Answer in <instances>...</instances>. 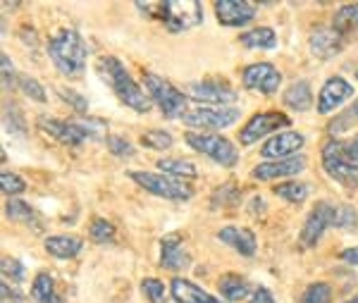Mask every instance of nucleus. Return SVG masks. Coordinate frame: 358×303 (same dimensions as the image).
<instances>
[{
  "label": "nucleus",
  "instance_id": "nucleus-38",
  "mask_svg": "<svg viewBox=\"0 0 358 303\" xmlns=\"http://www.w3.org/2000/svg\"><path fill=\"white\" fill-rule=\"evenodd\" d=\"M60 98H62V101H67L69 106L77 110L79 115H86V113H89V103H86V98L79 96V93L74 91V89H60Z\"/></svg>",
  "mask_w": 358,
  "mask_h": 303
},
{
  "label": "nucleus",
  "instance_id": "nucleus-22",
  "mask_svg": "<svg viewBox=\"0 0 358 303\" xmlns=\"http://www.w3.org/2000/svg\"><path fill=\"white\" fill-rule=\"evenodd\" d=\"M45 251L55 258H74V255L82 251L84 241L79 237H72V234H55V237H48L45 239Z\"/></svg>",
  "mask_w": 358,
  "mask_h": 303
},
{
  "label": "nucleus",
  "instance_id": "nucleus-14",
  "mask_svg": "<svg viewBox=\"0 0 358 303\" xmlns=\"http://www.w3.org/2000/svg\"><path fill=\"white\" fill-rule=\"evenodd\" d=\"M303 143H306L303 134L282 132L270 139V141H265L261 153H263V158H268V160H289V158H296L299 150L303 148Z\"/></svg>",
  "mask_w": 358,
  "mask_h": 303
},
{
  "label": "nucleus",
  "instance_id": "nucleus-35",
  "mask_svg": "<svg viewBox=\"0 0 358 303\" xmlns=\"http://www.w3.org/2000/svg\"><path fill=\"white\" fill-rule=\"evenodd\" d=\"M0 184H3V194L8 196H20L27 189V182L15 172H3L0 174Z\"/></svg>",
  "mask_w": 358,
  "mask_h": 303
},
{
  "label": "nucleus",
  "instance_id": "nucleus-7",
  "mask_svg": "<svg viewBox=\"0 0 358 303\" xmlns=\"http://www.w3.org/2000/svg\"><path fill=\"white\" fill-rule=\"evenodd\" d=\"M129 177L148 194L167 198V201H189L194 196L192 186H187L182 179H172L170 174L163 172H129Z\"/></svg>",
  "mask_w": 358,
  "mask_h": 303
},
{
  "label": "nucleus",
  "instance_id": "nucleus-27",
  "mask_svg": "<svg viewBox=\"0 0 358 303\" xmlns=\"http://www.w3.org/2000/svg\"><path fill=\"white\" fill-rule=\"evenodd\" d=\"M31 296L38 303H62L60 296H57V291H55L53 277H50L48 272L36 275V279H34V284H31Z\"/></svg>",
  "mask_w": 358,
  "mask_h": 303
},
{
  "label": "nucleus",
  "instance_id": "nucleus-25",
  "mask_svg": "<svg viewBox=\"0 0 358 303\" xmlns=\"http://www.w3.org/2000/svg\"><path fill=\"white\" fill-rule=\"evenodd\" d=\"M241 45L246 48H275L277 45V36L270 27H258V29H251V31L241 34Z\"/></svg>",
  "mask_w": 358,
  "mask_h": 303
},
{
  "label": "nucleus",
  "instance_id": "nucleus-2",
  "mask_svg": "<svg viewBox=\"0 0 358 303\" xmlns=\"http://www.w3.org/2000/svg\"><path fill=\"white\" fill-rule=\"evenodd\" d=\"M136 8L148 17H155L170 31H187L203 22V5L196 0H167V3H136Z\"/></svg>",
  "mask_w": 358,
  "mask_h": 303
},
{
  "label": "nucleus",
  "instance_id": "nucleus-33",
  "mask_svg": "<svg viewBox=\"0 0 358 303\" xmlns=\"http://www.w3.org/2000/svg\"><path fill=\"white\" fill-rule=\"evenodd\" d=\"M141 143L151 150H165L172 146V136L163 129H151V132L141 134Z\"/></svg>",
  "mask_w": 358,
  "mask_h": 303
},
{
  "label": "nucleus",
  "instance_id": "nucleus-6",
  "mask_svg": "<svg viewBox=\"0 0 358 303\" xmlns=\"http://www.w3.org/2000/svg\"><path fill=\"white\" fill-rule=\"evenodd\" d=\"M94 127H103V122H65V120H53V118H38V129L50 134L53 139H57L65 146H82L84 139H94L101 136V132Z\"/></svg>",
  "mask_w": 358,
  "mask_h": 303
},
{
  "label": "nucleus",
  "instance_id": "nucleus-15",
  "mask_svg": "<svg viewBox=\"0 0 358 303\" xmlns=\"http://www.w3.org/2000/svg\"><path fill=\"white\" fill-rule=\"evenodd\" d=\"M215 15L222 27H244L256 17V5L246 0H217Z\"/></svg>",
  "mask_w": 358,
  "mask_h": 303
},
{
  "label": "nucleus",
  "instance_id": "nucleus-18",
  "mask_svg": "<svg viewBox=\"0 0 358 303\" xmlns=\"http://www.w3.org/2000/svg\"><path fill=\"white\" fill-rule=\"evenodd\" d=\"M306 170V158L303 155H296V158L289 160H268L256 165L253 170V177L261 179V182H270V179H282V177H294V174Z\"/></svg>",
  "mask_w": 358,
  "mask_h": 303
},
{
  "label": "nucleus",
  "instance_id": "nucleus-29",
  "mask_svg": "<svg viewBox=\"0 0 358 303\" xmlns=\"http://www.w3.org/2000/svg\"><path fill=\"white\" fill-rule=\"evenodd\" d=\"M275 196L285 198L289 203H303L308 198V184L303 182H282L275 186Z\"/></svg>",
  "mask_w": 358,
  "mask_h": 303
},
{
  "label": "nucleus",
  "instance_id": "nucleus-45",
  "mask_svg": "<svg viewBox=\"0 0 358 303\" xmlns=\"http://www.w3.org/2000/svg\"><path fill=\"white\" fill-rule=\"evenodd\" d=\"M342 260L344 263H351V265H358V246H354V248H346V251H342Z\"/></svg>",
  "mask_w": 358,
  "mask_h": 303
},
{
  "label": "nucleus",
  "instance_id": "nucleus-46",
  "mask_svg": "<svg viewBox=\"0 0 358 303\" xmlns=\"http://www.w3.org/2000/svg\"><path fill=\"white\" fill-rule=\"evenodd\" d=\"M346 303H358V294L354 296V299H349V301H346Z\"/></svg>",
  "mask_w": 358,
  "mask_h": 303
},
{
  "label": "nucleus",
  "instance_id": "nucleus-9",
  "mask_svg": "<svg viewBox=\"0 0 358 303\" xmlns=\"http://www.w3.org/2000/svg\"><path fill=\"white\" fill-rule=\"evenodd\" d=\"M239 120V110L234 108H196L189 110L182 122L192 129H224Z\"/></svg>",
  "mask_w": 358,
  "mask_h": 303
},
{
  "label": "nucleus",
  "instance_id": "nucleus-31",
  "mask_svg": "<svg viewBox=\"0 0 358 303\" xmlns=\"http://www.w3.org/2000/svg\"><path fill=\"white\" fill-rule=\"evenodd\" d=\"M5 213H8L10 220H15V223H24V225H29L31 220H38L36 211H34V208L24 201H8Z\"/></svg>",
  "mask_w": 358,
  "mask_h": 303
},
{
  "label": "nucleus",
  "instance_id": "nucleus-4",
  "mask_svg": "<svg viewBox=\"0 0 358 303\" xmlns=\"http://www.w3.org/2000/svg\"><path fill=\"white\" fill-rule=\"evenodd\" d=\"M143 86L148 91V98L160 108V113L167 120L184 118L187 115V96L179 89H175L167 79L158 77L153 72H143Z\"/></svg>",
  "mask_w": 358,
  "mask_h": 303
},
{
  "label": "nucleus",
  "instance_id": "nucleus-40",
  "mask_svg": "<svg viewBox=\"0 0 358 303\" xmlns=\"http://www.w3.org/2000/svg\"><path fill=\"white\" fill-rule=\"evenodd\" d=\"M356 120H358V101L349 108V113H346L344 118H339L337 122H332V125H330V132H332V134H334V132H344L342 127H349L351 122H356Z\"/></svg>",
  "mask_w": 358,
  "mask_h": 303
},
{
  "label": "nucleus",
  "instance_id": "nucleus-20",
  "mask_svg": "<svg viewBox=\"0 0 358 303\" xmlns=\"http://www.w3.org/2000/svg\"><path fill=\"white\" fill-rule=\"evenodd\" d=\"M217 239L227 246H232L234 251H239L241 255H253L258 248L256 244V234L246 227H224V230L217 232Z\"/></svg>",
  "mask_w": 358,
  "mask_h": 303
},
{
  "label": "nucleus",
  "instance_id": "nucleus-26",
  "mask_svg": "<svg viewBox=\"0 0 358 303\" xmlns=\"http://www.w3.org/2000/svg\"><path fill=\"white\" fill-rule=\"evenodd\" d=\"M332 29L342 34V36H346L349 31H356V29H358V3L342 5V8L334 13Z\"/></svg>",
  "mask_w": 358,
  "mask_h": 303
},
{
  "label": "nucleus",
  "instance_id": "nucleus-19",
  "mask_svg": "<svg viewBox=\"0 0 358 303\" xmlns=\"http://www.w3.org/2000/svg\"><path fill=\"white\" fill-rule=\"evenodd\" d=\"M308 43H310V53L315 57L327 60V57H334L342 50L344 36L339 31H334V29H315V31L310 34Z\"/></svg>",
  "mask_w": 358,
  "mask_h": 303
},
{
  "label": "nucleus",
  "instance_id": "nucleus-16",
  "mask_svg": "<svg viewBox=\"0 0 358 303\" xmlns=\"http://www.w3.org/2000/svg\"><path fill=\"white\" fill-rule=\"evenodd\" d=\"M351 96H354V89H351V84L346 79L342 77L327 79L320 89V98H317V113L320 115L332 113V110H337L344 101H349Z\"/></svg>",
  "mask_w": 358,
  "mask_h": 303
},
{
  "label": "nucleus",
  "instance_id": "nucleus-41",
  "mask_svg": "<svg viewBox=\"0 0 358 303\" xmlns=\"http://www.w3.org/2000/svg\"><path fill=\"white\" fill-rule=\"evenodd\" d=\"M358 220L356 211L351 206H339V220H337V227H354Z\"/></svg>",
  "mask_w": 358,
  "mask_h": 303
},
{
  "label": "nucleus",
  "instance_id": "nucleus-30",
  "mask_svg": "<svg viewBox=\"0 0 358 303\" xmlns=\"http://www.w3.org/2000/svg\"><path fill=\"white\" fill-rule=\"evenodd\" d=\"M301 303H332V287L325 282L308 284L301 296Z\"/></svg>",
  "mask_w": 358,
  "mask_h": 303
},
{
  "label": "nucleus",
  "instance_id": "nucleus-28",
  "mask_svg": "<svg viewBox=\"0 0 358 303\" xmlns=\"http://www.w3.org/2000/svg\"><path fill=\"white\" fill-rule=\"evenodd\" d=\"M158 167L163 170V174H175V177H187V179L199 177V170H196V165L192 160L163 158V160H158Z\"/></svg>",
  "mask_w": 358,
  "mask_h": 303
},
{
  "label": "nucleus",
  "instance_id": "nucleus-8",
  "mask_svg": "<svg viewBox=\"0 0 358 303\" xmlns=\"http://www.w3.org/2000/svg\"><path fill=\"white\" fill-rule=\"evenodd\" d=\"M187 143L192 146L194 150H199V153L208 155L213 162H217V165L222 167H234L236 162H239V153H236V148L232 146L229 139L220 136V134H199V132H189L187 136Z\"/></svg>",
  "mask_w": 358,
  "mask_h": 303
},
{
  "label": "nucleus",
  "instance_id": "nucleus-24",
  "mask_svg": "<svg viewBox=\"0 0 358 303\" xmlns=\"http://www.w3.org/2000/svg\"><path fill=\"white\" fill-rule=\"evenodd\" d=\"M217 289H220V294H222L224 301L234 303V301L246 299L248 282H246L244 277H239V275H222L220 282H217Z\"/></svg>",
  "mask_w": 358,
  "mask_h": 303
},
{
  "label": "nucleus",
  "instance_id": "nucleus-47",
  "mask_svg": "<svg viewBox=\"0 0 358 303\" xmlns=\"http://www.w3.org/2000/svg\"><path fill=\"white\" fill-rule=\"evenodd\" d=\"M356 79H358V69H356Z\"/></svg>",
  "mask_w": 358,
  "mask_h": 303
},
{
  "label": "nucleus",
  "instance_id": "nucleus-37",
  "mask_svg": "<svg viewBox=\"0 0 358 303\" xmlns=\"http://www.w3.org/2000/svg\"><path fill=\"white\" fill-rule=\"evenodd\" d=\"M17 84H20V89L24 91L29 98H34V101H38V103H43V101H45V91H43V86L38 84L36 79H31V77H20V79H17Z\"/></svg>",
  "mask_w": 358,
  "mask_h": 303
},
{
  "label": "nucleus",
  "instance_id": "nucleus-32",
  "mask_svg": "<svg viewBox=\"0 0 358 303\" xmlns=\"http://www.w3.org/2000/svg\"><path fill=\"white\" fill-rule=\"evenodd\" d=\"M89 237L96 244H110L115 239V227L103 218H96L89 227Z\"/></svg>",
  "mask_w": 358,
  "mask_h": 303
},
{
  "label": "nucleus",
  "instance_id": "nucleus-5",
  "mask_svg": "<svg viewBox=\"0 0 358 303\" xmlns=\"http://www.w3.org/2000/svg\"><path fill=\"white\" fill-rule=\"evenodd\" d=\"M322 167L344 189L349 191L358 189V165L354 160H349V155L344 153V143L339 141L325 143V148H322Z\"/></svg>",
  "mask_w": 358,
  "mask_h": 303
},
{
  "label": "nucleus",
  "instance_id": "nucleus-34",
  "mask_svg": "<svg viewBox=\"0 0 358 303\" xmlns=\"http://www.w3.org/2000/svg\"><path fill=\"white\" fill-rule=\"evenodd\" d=\"M141 291L151 303H165V284L155 277L141 279Z\"/></svg>",
  "mask_w": 358,
  "mask_h": 303
},
{
  "label": "nucleus",
  "instance_id": "nucleus-1",
  "mask_svg": "<svg viewBox=\"0 0 358 303\" xmlns=\"http://www.w3.org/2000/svg\"><path fill=\"white\" fill-rule=\"evenodd\" d=\"M98 74H101V79L110 86L115 91V96H117L124 106H129L131 110H136V113H148V110H151L153 101L148 98V93L131 79V74L127 72V67L117 57H113V55L101 57V60H98Z\"/></svg>",
  "mask_w": 358,
  "mask_h": 303
},
{
  "label": "nucleus",
  "instance_id": "nucleus-36",
  "mask_svg": "<svg viewBox=\"0 0 358 303\" xmlns=\"http://www.w3.org/2000/svg\"><path fill=\"white\" fill-rule=\"evenodd\" d=\"M3 277H5V282H22L24 279V265L20 263L17 258H3Z\"/></svg>",
  "mask_w": 358,
  "mask_h": 303
},
{
  "label": "nucleus",
  "instance_id": "nucleus-21",
  "mask_svg": "<svg viewBox=\"0 0 358 303\" xmlns=\"http://www.w3.org/2000/svg\"><path fill=\"white\" fill-rule=\"evenodd\" d=\"M170 291H172V299H175L177 303H222V301L213 299L208 291L196 287L194 282H189V279H184V277L172 279Z\"/></svg>",
  "mask_w": 358,
  "mask_h": 303
},
{
  "label": "nucleus",
  "instance_id": "nucleus-3",
  "mask_svg": "<svg viewBox=\"0 0 358 303\" xmlns=\"http://www.w3.org/2000/svg\"><path fill=\"white\" fill-rule=\"evenodd\" d=\"M48 55L65 77H82L86 69V43L74 29H62L48 41Z\"/></svg>",
  "mask_w": 358,
  "mask_h": 303
},
{
  "label": "nucleus",
  "instance_id": "nucleus-10",
  "mask_svg": "<svg viewBox=\"0 0 358 303\" xmlns=\"http://www.w3.org/2000/svg\"><path fill=\"white\" fill-rule=\"evenodd\" d=\"M339 220V206H332L327 201H320L306 218L303 232H301V244L303 246H315L317 239L325 234L327 227L337 225Z\"/></svg>",
  "mask_w": 358,
  "mask_h": 303
},
{
  "label": "nucleus",
  "instance_id": "nucleus-42",
  "mask_svg": "<svg viewBox=\"0 0 358 303\" xmlns=\"http://www.w3.org/2000/svg\"><path fill=\"white\" fill-rule=\"evenodd\" d=\"M0 60H3V86H5V89H13V79H15L13 62H10L8 55H3Z\"/></svg>",
  "mask_w": 358,
  "mask_h": 303
},
{
  "label": "nucleus",
  "instance_id": "nucleus-12",
  "mask_svg": "<svg viewBox=\"0 0 358 303\" xmlns=\"http://www.w3.org/2000/svg\"><path fill=\"white\" fill-rule=\"evenodd\" d=\"M187 96L199 103H210V106H227V103H234L239 98L232 86L222 79L194 81V84L187 86Z\"/></svg>",
  "mask_w": 358,
  "mask_h": 303
},
{
  "label": "nucleus",
  "instance_id": "nucleus-39",
  "mask_svg": "<svg viewBox=\"0 0 358 303\" xmlns=\"http://www.w3.org/2000/svg\"><path fill=\"white\" fill-rule=\"evenodd\" d=\"M108 148H110V153L120 155V158H131L134 155V148H131L129 141H124L122 136H108Z\"/></svg>",
  "mask_w": 358,
  "mask_h": 303
},
{
  "label": "nucleus",
  "instance_id": "nucleus-11",
  "mask_svg": "<svg viewBox=\"0 0 358 303\" xmlns=\"http://www.w3.org/2000/svg\"><path fill=\"white\" fill-rule=\"evenodd\" d=\"M292 120L285 113H258L244 125V129L239 132V143L241 146H251L256 141H261L263 136L273 134L275 129L282 127H289Z\"/></svg>",
  "mask_w": 358,
  "mask_h": 303
},
{
  "label": "nucleus",
  "instance_id": "nucleus-23",
  "mask_svg": "<svg viewBox=\"0 0 358 303\" xmlns=\"http://www.w3.org/2000/svg\"><path fill=\"white\" fill-rule=\"evenodd\" d=\"M285 106H289L292 110H299V113H306L313 106V91H310V84L306 79H299L289 84V89L285 91Z\"/></svg>",
  "mask_w": 358,
  "mask_h": 303
},
{
  "label": "nucleus",
  "instance_id": "nucleus-44",
  "mask_svg": "<svg viewBox=\"0 0 358 303\" xmlns=\"http://www.w3.org/2000/svg\"><path fill=\"white\" fill-rule=\"evenodd\" d=\"M344 153L349 155V160H354L358 165V136L351 139L349 143H344Z\"/></svg>",
  "mask_w": 358,
  "mask_h": 303
},
{
  "label": "nucleus",
  "instance_id": "nucleus-17",
  "mask_svg": "<svg viewBox=\"0 0 358 303\" xmlns=\"http://www.w3.org/2000/svg\"><path fill=\"white\" fill-rule=\"evenodd\" d=\"M160 265L172 272L187 270V267L192 265V255L184 248V241L179 234L163 237V241H160Z\"/></svg>",
  "mask_w": 358,
  "mask_h": 303
},
{
  "label": "nucleus",
  "instance_id": "nucleus-43",
  "mask_svg": "<svg viewBox=\"0 0 358 303\" xmlns=\"http://www.w3.org/2000/svg\"><path fill=\"white\" fill-rule=\"evenodd\" d=\"M251 303H275V299H273V294H270V291L265 289V287H258L256 291H253Z\"/></svg>",
  "mask_w": 358,
  "mask_h": 303
},
{
  "label": "nucleus",
  "instance_id": "nucleus-13",
  "mask_svg": "<svg viewBox=\"0 0 358 303\" xmlns=\"http://www.w3.org/2000/svg\"><path fill=\"white\" fill-rule=\"evenodd\" d=\"M241 81L248 91H261V93H275L282 84V72L270 62H256L248 65L241 74Z\"/></svg>",
  "mask_w": 358,
  "mask_h": 303
}]
</instances>
